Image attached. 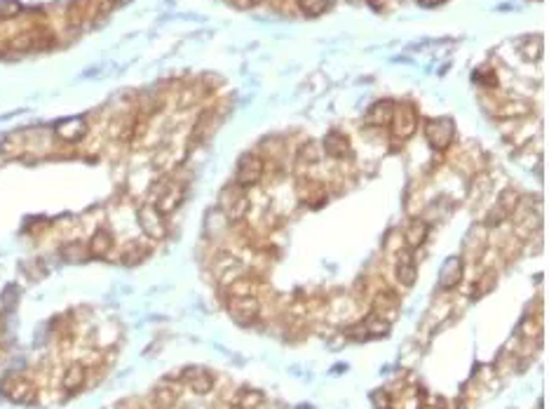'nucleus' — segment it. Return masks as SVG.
I'll return each instance as SVG.
<instances>
[{
    "label": "nucleus",
    "instance_id": "nucleus-27",
    "mask_svg": "<svg viewBox=\"0 0 549 409\" xmlns=\"http://www.w3.org/2000/svg\"><path fill=\"white\" fill-rule=\"evenodd\" d=\"M146 254H148V250H139V245H132V247H129V250L125 252L123 259H125V263H136V261H141Z\"/></svg>",
    "mask_w": 549,
    "mask_h": 409
},
{
    "label": "nucleus",
    "instance_id": "nucleus-14",
    "mask_svg": "<svg viewBox=\"0 0 549 409\" xmlns=\"http://www.w3.org/2000/svg\"><path fill=\"white\" fill-rule=\"evenodd\" d=\"M322 143H324V153L331 158H345L350 153V139L338 130H331Z\"/></svg>",
    "mask_w": 549,
    "mask_h": 409
},
{
    "label": "nucleus",
    "instance_id": "nucleus-16",
    "mask_svg": "<svg viewBox=\"0 0 549 409\" xmlns=\"http://www.w3.org/2000/svg\"><path fill=\"white\" fill-rule=\"evenodd\" d=\"M113 233L108 228H99L96 233L92 236L90 245H87V250H90V256H94V259H103V256H108L111 250H113Z\"/></svg>",
    "mask_w": 549,
    "mask_h": 409
},
{
    "label": "nucleus",
    "instance_id": "nucleus-25",
    "mask_svg": "<svg viewBox=\"0 0 549 409\" xmlns=\"http://www.w3.org/2000/svg\"><path fill=\"white\" fill-rule=\"evenodd\" d=\"M155 405L160 407V409H169L174 403H176V398H179V393H176L174 388H169V386H160V388H155Z\"/></svg>",
    "mask_w": 549,
    "mask_h": 409
},
{
    "label": "nucleus",
    "instance_id": "nucleus-28",
    "mask_svg": "<svg viewBox=\"0 0 549 409\" xmlns=\"http://www.w3.org/2000/svg\"><path fill=\"white\" fill-rule=\"evenodd\" d=\"M374 405H376V409H390L392 407L390 393H387V390H376L374 393Z\"/></svg>",
    "mask_w": 549,
    "mask_h": 409
},
{
    "label": "nucleus",
    "instance_id": "nucleus-24",
    "mask_svg": "<svg viewBox=\"0 0 549 409\" xmlns=\"http://www.w3.org/2000/svg\"><path fill=\"white\" fill-rule=\"evenodd\" d=\"M298 7H301V12L308 14V17H319V14L327 12L329 0H298Z\"/></svg>",
    "mask_w": 549,
    "mask_h": 409
},
{
    "label": "nucleus",
    "instance_id": "nucleus-18",
    "mask_svg": "<svg viewBox=\"0 0 549 409\" xmlns=\"http://www.w3.org/2000/svg\"><path fill=\"white\" fill-rule=\"evenodd\" d=\"M430 233V226L425 221H411L406 231H404V240H406V250H418Z\"/></svg>",
    "mask_w": 549,
    "mask_h": 409
},
{
    "label": "nucleus",
    "instance_id": "nucleus-2",
    "mask_svg": "<svg viewBox=\"0 0 549 409\" xmlns=\"http://www.w3.org/2000/svg\"><path fill=\"white\" fill-rule=\"evenodd\" d=\"M425 139L427 143L434 148V151H443L448 148L451 143L456 139V127H453V120L451 118H437V120H430L425 125Z\"/></svg>",
    "mask_w": 549,
    "mask_h": 409
},
{
    "label": "nucleus",
    "instance_id": "nucleus-26",
    "mask_svg": "<svg viewBox=\"0 0 549 409\" xmlns=\"http://www.w3.org/2000/svg\"><path fill=\"white\" fill-rule=\"evenodd\" d=\"M19 3L17 0H0V17L3 19H12L14 14H19Z\"/></svg>",
    "mask_w": 549,
    "mask_h": 409
},
{
    "label": "nucleus",
    "instance_id": "nucleus-17",
    "mask_svg": "<svg viewBox=\"0 0 549 409\" xmlns=\"http://www.w3.org/2000/svg\"><path fill=\"white\" fill-rule=\"evenodd\" d=\"M85 379H87V370L80 363H76V365H71L66 372H63V376H61V388L66 390V393H78L80 388L85 386Z\"/></svg>",
    "mask_w": 549,
    "mask_h": 409
},
{
    "label": "nucleus",
    "instance_id": "nucleus-30",
    "mask_svg": "<svg viewBox=\"0 0 549 409\" xmlns=\"http://www.w3.org/2000/svg\"><path fill=\"white\" fill-rule=\"evenodd\" d=\"M228 5H232V7H237V10H247L249 5H252V0H225Z\"/></svg>",
    "mask_w": 549,
    "mask_h": 409
},
{
    "label": "nucleus",
    "instance_id": "nucleus-23",
    "mask_svg": "<svg viewBox=\"0 0 549 409\" xmlns=\"http://www.w3.org/2000/svg\"><path fill=\"white\" fill-rule=\"evenodd\" d=\"M263 405H265V398L258 390L242 393L237 400V409H263Z\"/></svg>",
    "mask_w": 549,
    "mask_h": 409
},
{
    "label": "nucleus",
    "instance_id": "nucleus-9",
    "mask_svg": "<svg viewBox=\"0 0 549 409\" xmlns=\"http://www.w3.org/2000/svg\"><path fill=\"white\" fill-rule=\"evenodd\" d=\"M183 381L185 386L193 393H197V395H207V393L214 388V376L209 374L205 367H188V370L183 372Z\"/></svg>",
    "mask_w": 549,
    "mask_h": 409
},
{
    "label": "nucleus",
    "instance_id": "nucleus-33",
    "mask_svg": "<svg viewBox=\"0 0 549 409\" xmlns=\"http://www.w3.org/2000/svg\"><path fill=\"white\" fill-rule=\"evenodd\" d=\"M116 3H127V0H116Z\"/></svg>",
    "mask_w": 549,
    "mask_h": 409
},
{
    "label": "nucleus",
    "instance_id": "nucleus-6",
    "mask_svg": "<svg viewBox=\"0 0 549 409\" xmlns=\"http://www.w3.org/2000/svg\"><path fill=\"white\" fill-rule=\"evenodd\" d=\"M392 134L397 141H406L411 136L416 134L418 130V113L414 106H399L394 108V116H392Z\"/></svg>",
    "mask_w": 549,
    "mask_h": 409
},
{
    "label": "nucleus",
    "instance_id": "nucleus-4",
    "mask_svg": "<svg viewBox=\"0 0 549 409\" xmlns=\"http://www.w3.org/2000/svg\"><path fill=\"white\" fill-rule=\"evenodd\" d=\"M228 313L232 315V320L237 323H252V320L258 318L261 313V303L252 294V292H245V294H232V299L228 301Z\"/></svg>",
    "mask_w": 549,
    "mask_h": 409
},
{
    "label": "nucleus",
    "instance_id": "nucleus-7",
    "mask_svg": "<svg viewBox=\"0 0 549 409\" xmlns=\"http://www.w3.org/2000/svg\"><path fill=\"white\" fill-rule=\"evenodd\" d=\"M183 198H185V186H181V183H167V186L160 191L150 205L155 207V210L163 216H167V214H172V212L179 210V205L183 203Z\"/></svg>",
    "mask_w": 549,
    "mask_h": 409
},
{
    "label": "nucleus",
    "instance_id": "nucleus-20",
    "mask_svg": "<svg viewBox=\"0 0 549 409\" xmlns=\"http://www.w3.org/2000/svg\"><path fill=\"white\" fill-rule=\"evenodd\" d=\"M242 271H245V266L237 261V259H221V263L216 266V273H219V278L223 280V283H235L237 276H242Z\"/></svg>",
    "mask_w": 549,
    "mask_h": 409
},
{
    "label": "nucleus",
    "instance_id": "nucleus-19",
    "mask_svg": "<svg viewBox=\"0 0 549 409\" xmlns=\"http://www.w3.org/2000/svg\"><path fill=\"white\" fill-rule=\"evenodd\" d=\"M374 313H376V315L385 318L387 323H392L394 315H397V313H399V299H397V296H394L392 292L381 294V296H378V299H376Z\"/></svg>",
    "mask_w": 549,
    "mask_h": 409
},
{
    "label": "nucleus",
    "instance_id": "nucleus-10",
    "mask_svg": "<svg viewBox=\"0 0 549 409\" xmlns=\"http://www.w3.org/2000/svg\"><path fill=\"white\" fill-rule=\"evenodd\" d=\"M5 395L17 405H31L36 400V386L24 376H17L5 386Z\"/></svg>",
    "mask_w": 549,
    "mask_h": 409
},
{
    "label": "nucleus",
    "instance_id": "nucleus-15",
    "mask_svg": "<svg viewBox=\"0 0 549 409\" xmlns=\"http://www.w3.org/2000/svg\"><path fill=\"white\" fill-rule=\"evenodd\" d=\"M460 278H463V261H460L458 256H451V259L443 263V268L439 273L441 290H453V287H458Z\"/></svg>",
    "mask_w": 549,
    "mask_h": 409
},
{
    "label": "nucleus",
    "instance_id": "nucleus-11",
    "mask_svg": "<svg viewBox=\"0 0 549 409\" xmlns=\"http://www.w3.org/2000/svg\"><path fill=\"white\" fill-rule=\"evenodd\" d=\"M54 134L59 136L61 141H68V143H73V141H80L83 136L87 134V120L85 118H66V120H61V123H56V127H54Z\"/></svg>",
    "mask_w": 549,
    "mask_h": 409
},
{
    "label": "nucleus",
    "instance_id": "nucleus-29",
    "mask_svg": "<svg viewBox=\"0 0 549 409\" xmlns=\"http://www.w3.org/2000/svg\"><path fill=\"white\" fill-rule=\"evenodd\" d=\"M301 158H303V160L308 158L310 163H314V160L319 158V151H314V143H305V146L301 148Z\"/></svg>",
    "mask_w": 549,
    "mask_h": 409
},
{
    "label": "nucleus",
    "instance_id": "nucleus-13",
    "mask_svg": "<svg viewBox=\"0 0 549 409\" xmlns=\"http://www.w3.org/2000/svg\"><path fill=\"white\" fill-rule=\"evenodd\" d=\"M516 200H519V196L514 193L512 188H507V191H503L500 193V198H498V205H496V210H493V214H491V219H488V226H498L500 221L503 219H507L514 210H516Z\"/></svg>",
    "mask_w": 549,
    "mask_h": 409
},
{
    "label": "nucleus",
    "instance_id": "nucleus-32",
    "mask_svg": "<svg viewBox=\"0 0 549 409\" xmlns=\"http://www.w3.org/2000/svg\"><path fill=\"white\" fill-rule=\"evenodd\" d=\"M5 336H7V327H5V320L0 318V343H5Z\"/></svg>",
    "mask_w": 549,
    "mask_h": 409
},
{
    "label": "nucleus",
    "instance_id": "nucleus-8",
    "mask_svg": "<svg viewBox=\"0 0 549 409\" xmlns=\"http://www.w3.org/2000/svg\"><path fill=\"white\" fill-rule=\"evenodd\" d=\"M394 276H397V283L404 287H414L416 278H418V263L414 250H401L397 256V263H394Z\"/></svg>",
    "mask_w": 549,
    "mask_h": 409
},
{
    "label": "nucleus",
    "instance_id": "nucleus-5",
    "mask_svg": "<svg viewBox=\"0 0 549 409\" xmlns=\"http://www.w3.org/2000/svg\"><path fill=\"white\" fill-rule=\"evenodd\" d=\"M136 219H139V226L141 231L146 233L150 240H163L167 236V223H165V216L160 214L155 207L150 203L148 205H141L139 212H136Z\"/></svg>",
    "mask_w": 549,
    "mask_h": 409
},
{
    "label": "nucleus",
    "instance_id": "nucleus-12",
    "mask_svg": "<svg viewBox=\"0 0 549 409\" xmlns=\"http://www.w3.org/2000/svg\"><path fill=\"white\" fill-rule=\"evenodd\" d=\"M394 103L390 99H383V101H376L374 106L366 111V125H374V127H387L392 123V116H394Z\"/></svg>",
    "mask_w": 549,
    "mask_h": 409
},
{
    "label": "nucleus",
    "instance_id": "nucleus-3",
    "mask_svg": "<svg viewBox=\"0 0 549 409\" xmlns=\"http://www.w3.org/2000/svg\"><path fill=\"white\" fill-rule=\"evenodd\" d=\"M265 163L256 153H245L240 158L237 170H235V183L242 188H252L263 179Z\"/></svg>",
    "mask_w": 549,
    "mask_h": 409
},
{
    "label": "nucleus",
    "instance_id": "nucleus-31",
    "mask_svg": "<svg viewBox=\"0 0 549 409\" xmlns=\"http://www.w3.org/2000/svg\"><path fill=\"white\" fill-rule=\"evenodd\" d=\"M423 7H437L439 3H443V0H418Z\"/></svg>",
    "mask_w": 549,
    "mask_h": 409
},
{
    "label": "nucleus",
    "instance_id": "nucleus-22",
    "mask_svg": "<svg viewBox=\"0 0 549 409\" xmlns=\"http://www.w3.org/2000/svg\"><path fill=\"white\" fill-rule=\"evenodd\" d=\"M61 256L71 263H80L90 256V250H87L83 243H68V245L61 247Z\"/></svg>",
    "mask_w": 549,
    "mask_h": 409
},
{
    "label": "nucleus",
    "instance_id": "nucleus-1",
    "mask_svg": "<svg viewBox=\"0 0 549 409\" xmlns=\"http://www.w3.org/2000/svg\"><path fill=\"white\" fill-rule=\"evenodd\" d=\"M219 210L228 221H242L249 212V196H247V188L237 186H225L219 196Z\"/></svg>",
    "mask_w": 549,
    "mask_h": 409
},
{
    "label": "nucleus",
    "instance_id": "nucleus-21",
    "mask_svg": "<svg viewBox=\"0 0 549 409\" xmlns=\"http://www.w3.org/2000/svg\"><path fill=\"white\" fill-rule=\"evenodd\" d=\"M390 325L392 323H387L385 318L376 315V313H371V315L364 320V332L369 336H385L387 332H390Z\"/></svg>",
    "mask_w": 549,
    "mask_h": 409
}]
</instances>
